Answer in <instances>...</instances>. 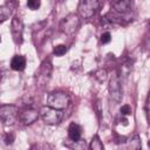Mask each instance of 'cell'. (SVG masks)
Returning a JSON list of instances; mask_svg holds the SVG:
<instances>
[{
    "label": "cell",
    "instance_id": "15",
    "mask_svg": "<svg viewBox=\"0 0 150 150\" xmlns=\"http://www.w3.org/2000/svg\"><path fill=\"white\" fill-rule=\"evenodd\" d=\"M53 53H54L56 56H62V55H64V54L67 53V47H66L64 45H57V46L54 47Z\"/></svg>",
    "mask_w": 150,
    "mask_h": 150
},
{
    "label": "cell",
    "instance_id": "6",
    "mask_svg": "<svg viewBox=\"0 0 150 150\" xmlns=\"http://www.w3.org/2000/svg\"><path fill=\"white\" fill-rule=\"evenodd\" d=\"M109 93L110 97L114 102H120L122 97V88H121V81L117 73H115L109 82Z\"/></svg>",
    "mask_w": 150,
    "mask_h": 150
},
{
    "label": "cell",
    "instance_id": "9",
    "mask_svg": "<svg viewBox=\"0 0 150 150\" xmlns=\"http://www.w3.org/2000/svg\"><path fill=\"white\" fill-rule=\"evenodd\" d=\"M111 5H112V9L116 13L123 14L130 9L131 0H114Z\"/></svg>",
    "mask_w": 150,
    "mask_h": 150
},
{
    "label": "cell",
    "instance_id": "1",
    "mask_svg": "<svg viewBox=\"0 0 150 150\" xmlns=\"http://www.w3.org/2000/svg\"><path fill=\"white\" fill-rule=\"evenodd\" d=\"M40 116L42 117V120L46 124L54 125V124H57V123L61 122L63 114L60 109L46 105V107H42L40 109Z\"/></svg>",
    "mask_w": 150,
    "mask_h": 150
},
{
    "label": "cell",
    "instance_id": "22",
    "mask_svg": "<svg viewBox=\"0 0 150 150\" xmlns=\"http://www.w3.org/2000/svg\"><path fill=\"white\" fill-rule=\"evenodd\" d=\"M149 145H150V142H149Z\"/></svg>",
    "mask_w": 150,
    "mask_h": 150
},
{
    "label": "cell",
    "instance_id": "17",
    "mask_svg": "<svg viewBox=\"0 0 150 150\" xmlns=\"http://www.w3.org/2000/svg\"><path fill=\"white\" fill-rule=\"evenodd\" d=\"M41 5V0H27V7L32 11H36Z\"/></svg>",
    "mask_w": 150,
    "mask_h": 150
},
{
    "label": "cell",
    "instance_id": "21",
    "mask_svg": "<svg viewBox=\"0 0 150 150\" xmlns=\"http://www.w3.org/2000/svg\"><path fill=\"white\" fill-rule=\"evenodd\" d=\"M149 28H150V23H149Z\"/></svg>",
    "mask_w": 150,
    "mask_h": 150
},
{
    "label": "cell",
    "instance_id": "3",
    "mask_svg": "<svg viewBox=\"0 0 150 150\" xmlns=\"http://www.w3.org/2000/svg\"><path fill=\"white\" fill-rule=\"evenodd\" d=\"M0 118L5 125L13 124L19 118V109L12 104H2L0 107Z\"/></svg>",
    "mask_w": 150,
    "mask_h": 150
},
{
    "label": "cell",
    "instance_id": "7",
    "mask_svg": "<svg viewBox=\"0 0 150 150\" xmlns=\"http://www.w3.org/2000/svg\"><path fill=\"white\" fill-rule=\"evenodd\" d=\"M11 32H12V36L15 43L20 45L22 43V34H23V22L20 18L15 16L12 20V25H11Z\"/></svg>",
    "mask_w": 150,
    "mask_h": 150
},
{
    "label": "cell",
    "instance_id": "2",
    "mask_svg": "<svg viewBox=\"0 0 150 150\" xmlns=\"http://www.w3.org/2000/svg\"><path fill=\"white\" fill-rule=\"evenodd\" d=\"M69 104V96L63 91H53L47 96V105L56 108V109H64Z\"/></svg>",
    "mask_w": 150,
    "mask_h": 150
},
{
    "label": "cell",
    "instance_id": "4",
    "mask_svg": "<svg viewBox=\"0 0 150 150\" xmlns=\"http://www.w3.org/2000/svg\"><path fill=\"white\" fill-rule=\"evenodd\" d=\"M98 7H100L98 0H80L77 9L82 18L89 19L97 12Z\"/></svg>",
    "mask_w": 150,
    "mask_h": 150
},
{
    "label": "cell",
    "instance_id": "5",
    "mask_svg": "<svg viewBox=\"0 0 150 150\" xmlns=\"http://www.w3.org/2000/svg\"><path fill=\"white\" fill-rule=\"evenodd\" d=\"M60 27H61V30H62L64 34L71 35V34H74V33L79 29V27H80V19H79V16H77L76 14H74V13L68 14V15L61 21Z\"/></svg>",
    "mask_w": 150,
    "mask_h": 150
},
{
    "label": "cell",
    "instance_id": "18",
    "mask_svg": "<svg viewBox=\"0 0 150 150\" xmlns=\"http://www.w3.org/2000/svg\"><path fill=\"white\" fill-rule=\"evenodd\" d=\"M131 107L129 104H124L121 107V114L124 115V116H128V115H131Z\"/></svg>",
    "mask_w": 150,
    "mask_h": 150
},
{
    "label": "cell",
    "instance_id": "10",
    "mask_svg": "<svg viewBox=\"0 0 150 150\" xmlns=\"http://www.w3.org/2000/svg\"><path fill=\"white\" fill-rule=\"evenodd\" d=\"M82 135V129L76 123H70L68 128V136L73 142H79Z\"/></svg>",
    "mask_w": 150,
    "mask_h": 150
},
{
    "label": "cell",
    "instance_id": "20",
    "mask_svg": "<svg viewBox=\"0 0 150 150\" xmlns=\"http://www.w3.org/2000/svg\"><path fill=\"white\" fill-rule=\"evenodd\" d=\"M13 139H14L13 134H7V135L5 136V143H6V144H12V143H13Z\"/></svg>",
    "mask_w": 150,
    "mask_h": 150
},
{
    "label": "cell",
    "instance_id": "12",
    "mask_svg": "<svg viewBox=\"0 0 150 150\" xmlns=\"http://www.w3.org/2000/svg\"><path fill=\"white\" fill-rule=\"evenodd\" d=\"M11 13H12V7L7 4L2 5L0 7V20H1V22H4L11 15Z\"/></svg>",
    "mask_w": 150,
    "mask_h": 150
},
{
    "label": "cell",
    "instance_id": "19",
    "mask_svg": "<svg viewBox=\"0 0 150 150\" xmlns=\"http://www.w3.org/2000/svg\"><path fill=\"white\" fill-rule=\"evenodd\" d=\"M110 40H111V35H110V33H103L102 35H101V42L104 45V43H109L110 42Z\"/></svg>",
    "mask_w": 150,
    "mask_h": 150
},
{
    "label": "cell",
    "instance_id": "14",
    "mask_svg": "<svg viewBox=\"0 0 150 150\" xmlns=\"http://www.w3.org/2000/svg\"><path fill=\"white\" fill-rule=\"evenodd\" d=\"M90 149L91 150H102L103 149V144L100 139V137L97 135H95L90 142Z\"/></svg>",
    "mask_w": 150,
    "mask_h": 150
},
{
    "label": "cell",
    "instance_id": "8",
    "mask_svg": "<svg viewBox=\"0 0 150 150\" xmlns=\"http://www.w3.org/2000/svg\"><path fill=\"white\" fill-rule=\"evenodd\" d=\"M39 112H38V110H35L33 108H26L21 112H19V120L23 124H30V123H33L38 120Z\"/></svg>",
    "mask_w": 150,
    "mask_h": 150
},
{
    "label": "cell",
    "instance_id": "16",
    "mask_svg": "<svg viewBox=\"0 0 150 150\" xmlns=\"http://www.w3.org/2000/svg\"><path fill=\"white\" fill-rule=\"evenodd\" d=\"M94 76H95V79H97L100 82H103V81L107 79V70H105V69H97V70L94 73Z\"/></svg>",
    "mask_w": 150,
    "mask_h": 150
},
{
    "label": "cell",
    "instance_id": "11",
    "mask_svg": "<svg viewBox=\"0 0 150 150\" xmlns=\"http://www.w3.org/2000/svg\"><path fill=\"white\" fill-rule=\"evenodd\" d=\"M26 67V59L25 56L22 55H15L12 57L11 60V68L13 70H16V71H21L23 70Z\"/></svg>",
    "mask_w": 150,
    "mask_h": 150
},
{
    "label": "cell",
    "instance_id": "13",
    "mask_svg": "<svg viewBox=\"0 0 150 150\" xmlns=\"http://www.w3.org/2000/svg\"><path fill=\"white\" fill-rule=\"evenodd\" d=\"M125 142H127V148H129V149H141V146H142L141 139H139V137L137 135L134 136L132 138L125 141Z\"/></svg>",
    "mask_w": 150,
    "mask_h": 150
}]
</instances>
